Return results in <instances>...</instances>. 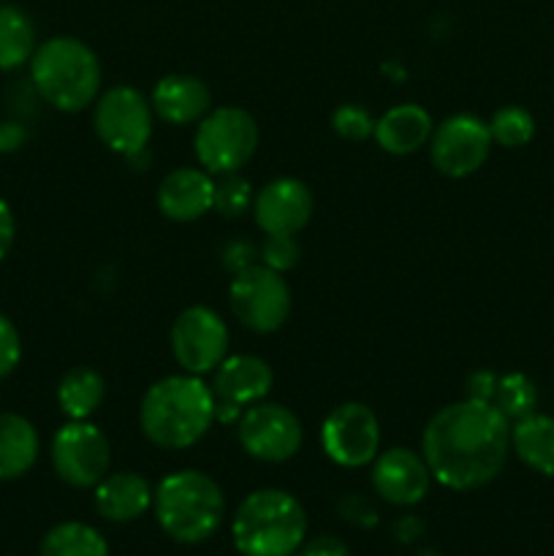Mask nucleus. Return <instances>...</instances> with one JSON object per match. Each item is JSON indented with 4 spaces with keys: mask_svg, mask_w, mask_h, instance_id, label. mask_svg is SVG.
Masks as SVG:
<instances>
[{
    "mask_svg": "<svg viewBox=\"0 0 554 556\" xmlns=\"http://www.w3.org/2000/svg\"><path fill=\"white\" fill-rule=\"evenodd\" d=\"M112 445L90 421H68L52 438V467L74 489H96L109 476Z\"/></svg>",
    "mask_w": 554,
    "mask_h": 556,
    "instance_id": "nucleus-11",
    "label": "nucleus"
},
{
    "mask_svg": "<svg viewBox=\"0 0 554 556\" xmlns=\"http://www.w3.org/2000/svg\"><path fill=\"white\" fill-rule=\"evenodd\" d=\"M293 556H351L345 543L335 535H320L313 541H304Z\"/></svg>",
    "mask_w": 554,
    "mask_h": 556,
    "instance_id": "nucleus-32",
    "label": "nucleus"
},
{
    "mask_svg": "<svg viewBox=\"0 0 554 556\" xmlns=\"http://www.w3.org/2000/svg\"><path fill=\"white\" fill-rule=\"evenodd\" d=\"M27 141V130L20 123H0V152H16Z\"/></svg>",
    "mask_w": 554,
    "mask_h": 556,
    "instance_id": "nucleus-35",
    "label": "nucleus"
},
{
    "mask_svg": "<svg viewBox=\"0 0 554 556\" xmlns=\"http://www.w3.org/2000/svg\"><path fill=\"white\" fill-rule=\"evenodd\" d=\"M511 451V421L492 405L465 396L429 418L421 456L432 481L451 492H473L492 483Z\"/></svg>",
    "mask_w": 554,
    "mask_h": 556,
    "instance_id": "nucleus-1",
    "label": "nucleus"
},
{
    "mask_svg": "<svg viewBox=\"0 0 554 556\" xmlns=\"http://www.w3.org/2000/svg\"><path fill=\"white\" fill-rule=\"evenodd\" d=\"M237 438L244 454L266 465H282L302 448V421L297 413L277 402H255L244 407L237 421Z\"/></svg>",
    "mask_w": 554,
    "mask_h": 556,
    "instance_id": "nucleus-9",
    "label": "nucleus"
},
{
    "mask_svg": "<svg viewBox=\"0 0 554 556\" xmlns=\"http://www.w3.org/2000/svg\"><path fill=\"white\" fill-rule=\"evenodd\" d=\"M30 79L38 96L58 112H81L101 96V60L74 36L38 43L30 58Z\"/></svg>",
    "mask_w": 554,
    "mask_h": 556,
    "instance_id": "nucleus-3",
    "label": "nucleus"
},
{
    "mask_svg": "<svg viewBox=\"0 0 554 556\" xmlns=\"http://www.w3.org/2000/svg\"><path fill=\"white\" fill-rule=\"evenodd\" d=\"M489 123L476 114H454L432 130L429 157L443 177L462 179L476 174L492 152Z\"/></svg>",
    "mask_w": 554,
    "mask_h": 556,
    "instance_id": "nucleus-13",
    "label": "nucleus"
},
{
    "mask_svg": "<svg viewBox=\"0 0 554 556\" xmlns=\"http://www.w3.org/2000/svg\"><path fill=\"white\" fill-rule=\"evenodd\" d=\"M494 386H498L494 372H473V378L467 380V396L478 402H492Z\"/></svg>",
    "mask_w": 554,
    "mask_h": 556,
    "instance_id": "nucleus-33",
    "label": "nucleus"
},
{
    "mask_svg": "<svg viewBox=\"0 0 554 556\" xmlns=\"http://www.w3.org/2000/svg\"><path fill=\"white\" fill-rule=\"evenodd\" d=\"M489 134H492L494 144L505 147V150H516V147H525L527 141H532V136H536V119H532V114L527 109L503 106L489 119Z\"/></svg>",
    "mask_w": 554,
    "mask_h": 556,
    "instance_id": "nucleus-27",
    "label": "nucleus"
},
{
    "mask_svg": "<svg viewBox=\"0 0 554 556\" xmlns=\"http://www.w3.org/2000/svg\"><path fill=\"white\" fill-rule=\"evenodd\" d=\"M14 237H16L14 212H11V206L0 199V261L9 255L11 244H14Z\"/></svg>",
    "mask_w": 554,
    "mask_h": 556,
    "instance_id": "nucleus-34",
    "label": "nucleus"
},
{
    "mask_svg": "<svg viewBox=\"0 0 554 556\" xmlns=\"http://www.w3.org/2000/svg\"><path fill=\"white\" fill-rule=\"evenodd\" d=\"M152 510L172 541L196 546L217 532L226 516V497L217 481L201 470H179L163 478L152 494Z\"/></svg>",
    "mask_w": 554,
    "mask_h": 556,
    "instance_id": "nucleus-5",
    "label": "nucleus"
},
{
    "mask_svg": "<svg viewBox=\"0 0 554 556\" xmlns=\"http://www.w3.org/2000/svg\"><path fill=\"white\" fill-rule=\"evenodd\" d=\"M331 128L342 139L364 141L369 136H375V119L364 106L345 103V106H337L335 114H331Z\"/></svg>",
    "mask_w": 554,
    "mask_h": 556,
    "instance_id": "nucleus-29",
    "label": "nucleus"
},
{
    "mask_svg": "<svg viewBox=\"0 0 554 556\" xmlns=\"http://www.w3.org/2000/svg\"><path fill=\"white\" fill-rule=\"evenodd\" d=\"M215 206V179L204 168H174L158 185V210L174 223H193Z\"/></svg>",
    "mask_w": 554,
    "mask_h": 556,
    "instance_id": "nucleus-17",
    "label": "nucleus"
},
{
    "mask_svg": "<svg viewBox=\"0 0 554 556\" xmlns=\"http://www.w3.org/2000/svg\"><path fill=\"white\" fill-rule=\"evenodd\" d=\"M168 345L182 372L201 378L206 372H215L228 356V326L215 309L193 304L174 318Z\"/></svg>",
    "mask_w": 554,
    "mask_h": 556,
    "instance_id": "nucleus-10",
    "label": "nucleus"
},
{
    "mask_svg": "<svg viewBox=\"0 0 554 556\" xmlns=\"http://www.w3.org/2000/svg\"><path fill=\"white\" fill-rule=\"evenodd\" d=\"M36 52V27L30 16L11 3H0V71H16Z\"/></svg>",
    "mask_w": 554,
    "mask_h": 556,
    "instance_id": "nucleus-24",
    "label": "nucleus"
},
{
    "mask_svg": "<svg viewBox=\"0 0 554 556\" xmlns=\"http://www.w3.org/2000/svg\"><path fill=\"white\" fill-rule=\"evenodd\" d=\"M38 432L27 418L0 413V481L22 478L38 459Z\"/></svg>",
    "mask_w": 554,
    "mask_h": 556,
    "instance_id": "nucleus-21",
    "label": "nucleus"
},
{
    "mask_svg": "<svg viewBox=\"0 0 554 556\" xmlns=\"http://www.w3.org/2000/svg\"><path fill=\"white\" fill-rule=\"evenodd\" d=\"M299 242L291 233H266V242L261 244V264L275 271H288L299 264Z\"/></svg>",
    "mask_w": 554,
    "mask_h": 556,
    "instance_id": "nucleus-30",
    "label": "nucleus"
},
{
    "mask_svg": "<svg viewBox=\"0 0 554 556\" xmlns=\"http://www.w3.org/2000/svg\"><path fill=\"white\" fill-rule=\"evenodd\" d=\"M320 445L337 467L356 470L373 465L375 456L380 454L378 416L362 402H342L324 418Z\"/></svg>",
    "mask_w": 554,
    "mask_h": 556,
    "instance_id": "nucleus-12",
    "label": "nucleus"
},
{
    "mask_svg": "<svg viewBox=\"0 0 554 556\" xmlns=\"http://www.w3.org/2000/svg\"><path fill=\"white\" fill-rule=\"evenodd\" d=\"M196 157L212 177L237 174L250 163L259 147V125L250 112L239 106L210 109L193 136Z\"/></svg>",
    "mask_w": 554,
    "mask_h": 556,
    "instance_id": "nucleus-6",
    "label": "nucleus"
},
{
    "mask_svg": "<svg viewBox=\"0 0 554 556\" xmlns=\"http://www.w3.org/2000/svg\"><path fill=\"white\" fill-rule=\"evenodd\" d=\"M511 445L530 470L554 478V418L530 413L511 427Z\"/></svg>",
    "mask_w": 554,
    "mask_h": 556,
    "instance_id": "nucleus-22",
    "label": "nucleus"
},
{
    "mask_svg": "<svg viewBox=\"0 0 554 556\" xmlns=\"http://www.w3.org/2000/svg\"><path fill=\"white\" fill-rule=\"evenodd\" d=\"M106 396V380L92 367H74L60 378L58 405L68 421H87Z\"/></svg>",
    "mask_w": 554,
    "mask_h": 556,
    "instance_id": "nucleus-23",
    "label": "nucleus"
},
{
    "mask_svg": "<svg viewBox=\"0 0 554 556\" xmlns=\"http://www.w3.org/2000/svg\"><path fill=\"white\" fill-rule=\"evenodd\" d=\"M231 313L244 329L255 334H272L282 329L291 315V288L280 271L264 264H250L234 275L228 286Z\"/></svg>",
    "mask_w": 554,
    "mask_h": 556,
    "instance_id": "nucleus-7",
    "label": "nucleus"
},
{
    "mask_svg": "<svg viewBox=\"0 0 554 556\" xmlns=\"http://www.w3.org/2000/svg\"><path fill=\"white\" fill-rule=\"evenodd\" d=\"M275 383V372L269 364L250 353H237V356H226L221 367L212 372V394H215L217 405L244 407L264 402V396L272 391Z\"/></svg>",
    "mask_w": 554,
    "mask_h": 556,
    "instance_id": "nucleus-16",
    "label": "nucleus"
},
{
    "mask_svg": "<svg viewBox=\"0 0 554 556\" xmlns=\"http://www.w3.org/2000/svg\"><path fill=\"white\" fill-rule=\"evenodd\" d=\"M373 489L380 500L396 508L418 505L429 494L432 472L421 454L407 448H391L373 462Z\"/></svg>",
    "mask_w": 554,
    "mask_h": 556,
    "instance_id": "nucleus-15",
    "label": "nucleus"
},
{
    "mask_svg": "<svg viewBox=\"0 0 554 556\" xmlns=\"http://www.w3.org/2000/svg\"><path fill=\"white\" fill-rule=\"evenodd\" d=\"M432 114L418 103H400L375 119V141L389 155H413L432 139Z\"/></svg>",
    "mask_w": 554,
    "mask_h": 556,
    "instance_id": "nucleus-20",
    "label": "nucleus"
},
{
    "mask_svg": "<svg viewBox=\"0 0 554 556\" xmlns=\"http://www.w3.org/2000/svg\"><path fill=\"white\" fill-rule=\"evenodd\" d=\"M152 112L172 125L199 123L210 114L212 96L210 87L190 74H168L152 87Z\"/></svg>",
    "mask_w": 554,
    "mask_h": 556,
    "instance_id": "nucleus-18",
    "label": "nucleus"
},
{
    "mask_svg": "<svg viewBox=\"0 0 554 556\" xmlns=\"http://www.w3.org/2000/svg\"><path fill=\"white\" fill-rule=\"evenodd\" d=\"M231 538L242 556H293L307 538V514L293 494L259 489L239 503Z\"/></svg>",
    "mask_w": 554,
    "mask_h": 556,
    "instance_id": "nucleus-4",
    "label": "nucleus"
},
{
    "mask_svg": "<svg viewBox=\"0 0 554 556\" xmlns=\"http://www.w3.org/2000/svg\"><path fill=\"white\" fill-rule=\"evenodd\" d=\"M41 556H109V543L96 527L60 521L41 538Z\"/></svg>",
    "mask_w": 554,
    "mask_h": 556,
    "instance_id": "nucleus-25",
    "label": "nucleus"
},
{
    "mask_svg": "<svg viewBox=\"0 0 554 556\" xmlns=\"http://www.w3.org/2000/svg\"><path fill=\"white\" fill-rule=\"evenodd\" d=\"M22 358V342L16 326L0 313V380L9 378Z\"/></svg>",
    "mask_w": 554,
    "mask_h": 556,
    "instance_id": "nucleus-31",
    "label": "nucleus"
},
{
    "mask_svg": "<svg viewBox=\"0 0 554 556\" xmlns=\"http://www.w3.org/2000/svg\"><path fill=\"white\" fill-rule=\"evenodd\" d=\"M215 421V394L199 375H168L147 389L139 427L152 445L182 451L199 443Z\"/></svg>",
    "mask_w": 554,
    "mask_h": 556,
    "instance_id": "nucleus-2",
    "label": "nucleus"
},
{
    "mask_svg": "<svg viewBox=\"0 0 554 556\" xmlns=\"http://www.w3.org/2000/svg\"><path fill=\"white\" fill-rule=\"evenodd\" d=\"M313 190L297 177L272 179L253 201L255 223L264 233H291L297 237L313 217Z\"/></svg>",
    "mask_w": 554,
    "mask_h": 556,
    "instance_id": "nucleus-14",
    "label": "nucleus"
},
{
    "mask_svg": "<svg viewBox=\"0 0 554 556\" xmlns=\"http://www.w3.org/2000/svg\"><path fill=\"white\" fill-rule=\"evenodd\" d=\"M152 103L141 90L119 85L98 96L92 125L103 144L117 155L130 157L147 150L152 136Z\"/></svg>",
    "mask_w": 554,
    "mask_h": 556,
    "instance_id": "nucleus-8",
    "label": "nucleus"
},
{
    "mask_svg": "<svg viewBox=\"0 0 554 556\" xmlns=\"http://www.w3.org/2000/svg\"><path fill=\"white\" fill-rule=\"evenodd\" d=\"M253 185L237 174H223L215 182V206L223 217H242L244 212L253 210Z\"/></svg>",
    "mask_w": 554,
    "mask_h": 556,
    "instance_id": "nucleus-28",
    "label": "nucleus"
},
{
    "mask_svg": "<svg viewBox=\"0 0 554 556\" xmlns=\"http://www.w3.org/2000/svg\"><path fill=\"white\" fill-rule=\"evenodd\" d=\"M152 486L139 472H112L96 486V510L101 519L125 525L136 521L152 508Z\"/></svg>",
    "mask_w": 554,
    "mask_h": 556,
    "instance_id": "nucleus-19",
    "label": "nucleus"
},
{
    "mask_svg": "<svg viewBox=\"0 0 554 556\" xmlns=\"http://www.w3.org/2000/svg\"><path fill=\"white\" fill-rule=\"evenodd\" d=\"M492 405L503 413L508 421H519V418L530 416L538 407V389L527 375L508 372L498 375V386H494Z\"/></svg>",
    "mask_w": 554,
    "mask_h": 556,
    "instance_id": "nucleus-26",
    "label": "nucleus"
}]
</instances>
